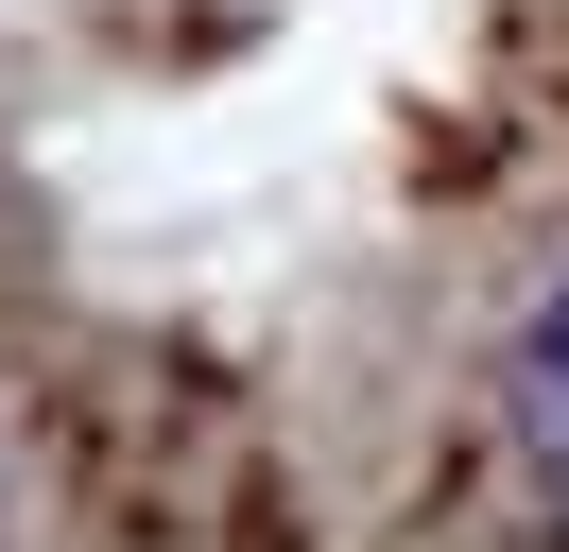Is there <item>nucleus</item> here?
<instances>
[{
  "mask_svg": "<svg viewBox=\"0 0 569 552\" xmlns=\"http://www.w3.org/2000/svg\"><path fill=\"white\" fill-rule=\"evenodd\" d=\"M500 432H518V466H535V501L569 518V294L518 328V363H500Z\"/></svg>",
  "mask_w": 569,
  "mask_h": 552,
  "instance_id": "obj_1",
  "label": "nucleus"
}]
</instances>
